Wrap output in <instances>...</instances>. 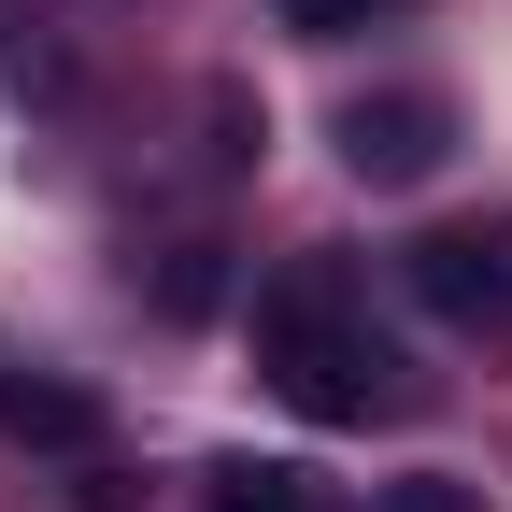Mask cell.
<instances>
[{"label":"cell","instance_id":"3957f363","mask_svg":"<svg viewBox=\"0 0 512 512\" xmlns=\"http://www.w3.org/2000/svg\"><path fill=\"white\" fill-rule=\"evenodd\" d=\"M441 157H456V100H441V86H370V100H342V171H356V185H427Z\"/></svg>","mask_w":512,"mask_h":512},{"label":"cell","instance_id":"7a4b0ae2","mask_svg":"<svg viewBox=\"0 0 512 512\" xmlns=\"http://www.w3.org/2000/svg\"><path fill=\"white\" fill-rule=\"evenodd\" d=\"M413 299L441 313V328H484V342H512V214H470V228H427L413 256Z\"/></svg>","mask_w":512,"mask_h":512},{"label":"cell","instance_id":"8992f818","mask_svg":"<svg viewBox=\"0 0 512 512\" xmlns=\"http://www.w3.org/2000/svg\"><path fill=\"white\" fill-rule=\"evenodd\" d=\"M370 512H484V484H456V470H413V484H370Z\"/></svg>","mask_w":512,"mask_h":512},{"label":"cell","instance_id":"6da1fadb","mask_svg":"<svg viewBox=\"0 0 512 512\" xmlns=\"http://www.w3.org/2000/svg\"><path fill=\"white\" fill-rule=\"evenodd\" d=\"M256 384H271L285 413H313V427H370V413L413 399V370L370 328V299H356L342 256H285V271L256 285Z\"/></svg>","mask_w":512,"mask_h":512},{"label":"cell","instance_id":"5b68a950","mask_svg":"<svg viewBox=\"0 0 512 512\" xmlns=\"http://www.w3.org/2000/svg\"><path fill=\"white\" fill-rule=\"evenodd\" d=\"M200 512H328V484L285 470V456H214L200 470Z\"/></svg>","mask_w":512,"mask_h":512},{"label":"cell","instance_id":"277c9868","mask_svg":"<svg viewBox=\"0 0 512 512\" xmlns=\"http://www.w3.org/2000/svg\"><path fill=\"white\" fill-rule=\"evenodd\" d=\"M0 441L100 456V384H72V370H0Z\"/></svg>","mask_w":512,"mask_h":512},{"label":"cell","instance_id":"52a82bcc","mask_svg":"<svg viewBox=\"0 0 512 512\" xmlns=\"http://www.w3.org/2000/svg\"><path fill=\"white\" fill-rule=\"evenodd\" d=\"M271 15H285L299 43H342V29H370V15H384V0H271Z\"/></svg>","mask_w":512,"mask_h":512}]
</instances>
